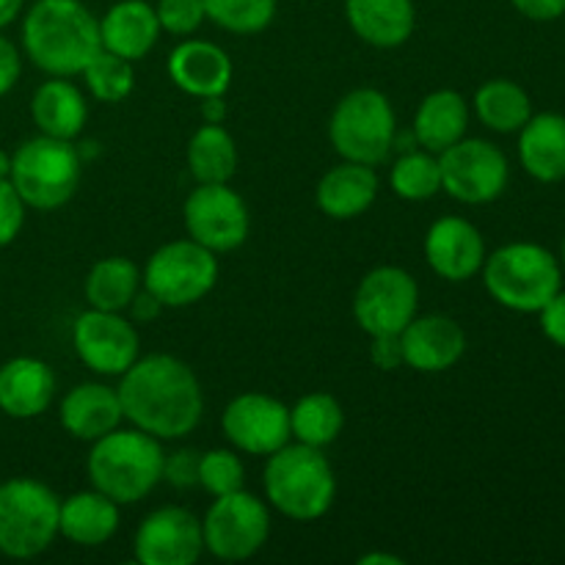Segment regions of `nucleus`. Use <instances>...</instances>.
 Returning <instances> with one entry per match:
<instances>
[{
  "label": "nucleus",
  "mask_w": 565,
  "mask_h": 565,
  "mask_svg": "<svg viewBox=\"0 0 565 565\" xmlns=\"http://www.w3.org/2000/svg\"><path fill=\"white\" fill-rule=\"evenodd\" d=\"M392 191L406 202H428L441 191L439 158L434 152H408L392 166Z\"/></svg>",
  "instance_id": "nucleus-33"
},
{
  "label": "nucleus",
  "mask_w": 565,
  "mask_h": 565,
  "mask_svg": "<svg viewBox=\"0 0 565 565\" xmlns=\"http://www.w3.org/2000/svg\"><path fill=\"white\" fill-rule=\"evenodd\" d=\"M419 307V287L408 270L381 265L370 270L353 296V318L370 337L401 334Z\"/></svg>",
  "instance_id": "nucleus-13"
},
{
  "label": "nucleus",
  "mask_w": 565,
  "mask_h": 565,
  "mask_svg": "<svg viewBox=\"0 0 565 565\" xmlns=\"http://www.w3.org/2000/svg\"><path fill=\"white\" fill-rule=\"evenodd\" d=\"M11 174V154L0 149V180H9Z\"/></svg>",
  "instance_id": "nucleus-48"
},
{
  "label": "nucleus",
  "mask_w": 565,
  "mask_h": 565,
  "mask_svg": "<svg viewBox=\"0 0 565 565\" xmlns=\"http://www.w3.org/2000/svg\"><path fill=\"white\" fill-rule=\"evenodd\" d=\"M188 169L196 182H230L237 171L235 138L224 125L204 121L188 141Z\"/></svg>",
  "instance_id": "nucleus-31"
},
{
  "label": "nucleus",
  "mask_w": 565,
  "mask_h": 565,
  "mask_svg": "<svg viewBox=\"0 0 565 565\" xmlns=\"http://www.w3.org/2000/svg\"><path fill=\"white\" fill-rule=\"evenodd\" d=\"M20 72H22L20 53H17V47L9 42V39L0 36V97H6V94L17 86Z\"/></svg>",
  "instance_id": "nucleus-42"
},
{
  "label": "nucleus",
  "mask_w": 565,
  "mask_h": 565,
  "mask_svg": "<svg viewBox=\"0 0 565 565\" xmlns=\"http://www.w3.org/2000/svg\"><path fill=\"white\" fill-rule=\"evenodd\" d=\"M81 152L64 138H28L11 154V185L17 188L25 207L58 210L75 196L81 185Z\"/></svg>",
  "instance_id": "nucleus-6"
},
{
  "label": "nucleus",
  "mask_w": 565,
  "mask_h": 565,
  "mask_svg": "<svg viewBox=\"0 0 565 565\" xmlns=\"http://www.w3.org/2000/svg\"><path fill=\"white\" fill-rule=\"evenodd\" d=\"M77 359L97 375H121L138 359L136 326L121 312L88 309L72 326Z\"/></svg>",
  "instance_id": "nucleus-15"
},
{
  "label": "nucleus",
  "mask_w": 565,
  "mask_h": 565,
  "mask_svg": "<svg viewBox=\"0 0 565 565\" xmlns=\"http://www.w3.org/2000/svg\"><path fill=\"white\" fill-rule=\"evenodd\" d=\"M519 136V160L539 182L565 180V116H530Z\"/></svg>",
  "instance_id": "nucleus-27"
},
{
  "label": "nucleus",
  "mask_w": 565,
  "mask_h": 565,
  "mask_svg": "<svg viewBox=\"0 0 565 565\" xmlns=\"http://www.w3.org/2000/svg\"><path fill=\"white\" fill-rule=\"evenodd\" d=\"M22 224H25V202L11 180H0V248L17 241Z\"/></svg>",
  "instance_id": "nucleus-38"
},
{
  "label": "nucleus",
  "mask_w": 565,
  "mask_h": 565,
  "mask_svg": "<svg viewBox=\"0 0 565 565\" xmlns=\"http://www.w3.org/2000/svg\"><path fill=\"white\" fill-rule=\"evenodd\" d=\"M158 11L147 0H119L99 20V44L108 53L138 61L158 44Z\"/></svg>",
  "instance_id": "nucleus-23"
},
{
  "label": "nucleus",
  "mask_w": 565,
  "mask_h": 565,
  "mask_svg": "<svg viewBox=\"0 0 565 565\" xmlns=\"http://www.w3.org/2000/svg\"><path fill=\"white\" fill-rule=\"evenodd\" d=\"M204 14L224 31L252 36L274 22L276 0H202Z\"/></svg>",
  "instance_id": "nucleus-35"
},
{
  "label": "nucleus",
  "mask_w": 565,
  "mask_h": 565,
  "mask_svg": "<svg viewBox=\"0 0 565 565\" xmlns=\"http://www.w3.org/2000/svg\"><path fill=\"white\" fill-rule=\"evenodd\" d=\"M348 25L373 47H401L412 39L417 11L412 0H345Z\"/></svg>",
  "instance_id": "nucleus-24"
},
{
  "label": "nucleus",
  "mask_w": 565,
  "mask_h": 565,
  "mask_svg": "<svg viewBox=\"0 0 565 565\" xmlns=\"http://www.w3.org/2000/svg\"><path fill=\"white\" fill-rule=\"evenodd\" d=\"M141 287V274L127 257H105L88 270L86 301L103 312H125Z\"/></svg>",
  "instance_id": "nucleus-32"
},
{
  "label": "nucleus",
  "mask_w": 565,
  "mask_h": 565,
  "mask_svg": "<svg viewBox=\"0 0 565 565\" xmlns=\"http://www.w3.org/2000/svg\"><path fill=\"white\" fill-rule=\"evenodd\" d=\"M475 114L489 130L516 132L533 116L527 92L508 77H494L475 92Z\"/></svg>",
  "instance_id": "nucleus-29"
},
{
  "label": "nucleus",
  "mask_w": 565,
  "mask_h": 565,
  "mask_svg": "<svg viewBox=\"0 0 565 565\" xmlns=\"http://www.w3.org/2000/svg\"><path fill=\"white\" fill-rule=\"evenodd\" d=\"M119 530V502L103 491H77L61 502L58 535L77 546H103Z\"/></svg>",
  "instance_id": "nucleus-25"
},
{
  "label": "nucleus",
  "mask_w": 565,
  "mask_h": 565,
  "mask_svg": "<svg viewBox=\"0 0 565 565\" xmlns=\"http://www.w3.org/2000/svg\"><path fill=\"white\" fill-rule=\"evenodd\" d=\"M127 309H130V318L136 320V323H149V320H154L163 312V303L143 287V290L136 292V298H132Z\"/></svg>",
  "instance_id": "nucleus-44"
},
{
  "label": "nucleus",
  "mask_w": 565,
  "mask_h": 565,
  "mask_svg": "<svg viewBox=\"0 0 565 565\" xmlns=\"http://www.w3.org/2000/svg\"><path fill=\"white\" fill-rule=\"evenodd\" d=\"M541 329L546 340L555 342L557 348H565V292L561 290L544 309H541Z\"/></svg>",
  "instance_id": "nucleus-41"
},
{
  "label": "nucleus",
  "mask_w": 565,
  "mask_h": 565,
  "mask_svg": "<svg viewBox=\"0 0 565 565\" xmlns=\"http://www.w3.org/2000/svg\"><path fill=\"white\" fill-rule=\"evenodd\" d=\"M441 191L463 204H489L508 188V158L483 138H461L439 154Z\"/></svg>",
  "instance_id": "nucleus-12"
},
{
  "label": "nucleus",
  "mask_w": 565,
  "mask_h": 565,
  "mask_svg": "<svg viewBox=\"0 0 565 565\" xmlns=\"http://www.w3.org/2000/svg\"><path fill=\"white\" fill-rule=\"evenodd\" d=\"M61 500L50 486L33 478L0 483V555L31 561L58 539Z\"/></svg>",
  "instance_id": "nucleus-7"
},
{
  "label": "nucleus",
  "mask_w": 565,
  "mask_h": 565,
  "mask_svg": "<svg viewBox=\"0 0 565 565\" xmlns=\"http://www.w3.org/2000/svg\"><path fill=\"white\" fill-rule=\"evenodd\" d=\"M563 265H565V241H563Z\"/></svg>",
  "instance_id": "nucleus-49"
},
{
  "label": "nucleus",
  "mask_w": 565,
  "mask_h": 565,
  "mask_svg": "<svg viewBox=\"0 0 565 565\" xmlns=\"http://www.w3.org/2000/svg\"><path fill=\"white\" fill-rule=\"evenodd\" d=\"M469 127L467 99L452 88H439L430 92L419 103L417 116H414V138L419 147L428 152L441 154L447 147L461 141Z\"/></svg>",
  "instance_id": "nucleus-28"
},
{
  "label": "nucleus",
  "mask_w": 565,
  "mask_h": 565,
  "mask_svg": "<svg viewBox=\"0 0 565 565\" xmlns=\"http://www.w3.org/2000/svg\"><path fill=\"white\" fill-rule=\"evenodd\" d=\"M202 119L207 121V125H224V119H226L224 97L202 99Z\"/></svg>",
  "instance_id": "nucleus-45"
},
{
  "label": "nucleus",
  "mask_w": 565,
  "mask_h": 565,
  "mask_svg": "<svg viewBox=\"0 0 565 565\" xmlns=\"http://www.w3.org/2000/svg\"><path fill=\"white\" fill-rule=\"evenodd\" d=\"M221 428L230 445L248 456H270L292 439L290 408L263 392H243L226 403Z\"/></svg>",
  "instance_id": "nucleus-14"
},
{
  "label": "nucleus",
  "mask_w": 565,
  "mask_h": 565,
  "mask_svg": "<svg viewBox=\"0 0 565 565\" xmlns=\"http://www.w3.org/2000/svg\"><path fill=\"white\" fill-rule=\"evenodd\" d=\"M489 296L513 312H541L561 292L563 270L555 254L539 243H508L483 263Z\"/></svg>",
  "instance_id": "nucleus-5"
},
{
  "label": "nucleus",
  "mask_w": 565,
  "mask_h": 565,
  "mask_svg": "<svg viewBox=\"0 0 565 565\" xmlns=\"http://www.w3.org/2000/svg\"><path fill=\"white\" fill-rule=\"evenodd\" d=\"M163 447L143 430H110L88 452V480L119 505L141 502L163 480Z\"/></svg>",
  "instance_id": "nucleus-3"
},
{
  "label": "nucleus",
  "mask_w": 565,
  "mask_h": 565,
  "mask_svg": "<svg viewBox=\"0 0 565 565\" xmlns=\"http://www.w3.org/2000/svg\"><path fill=\"white\" fill-rule=\"evenodd\" d=\"M370 359L379 370H397L406 364L403 359V345H401V334H381L373 337V345H370Z\"/></svg>",
  "instance_id": "nucleus-40"
},
{
  "label": "nucleus",
  "mask_w": 565,
  "mask_h": 565,
  "mask_svg": "<svg viewBox=\"0 0 565 565\" xmlns=\"http://www.w3.org/2000/svg\"><path fill=\"white\" fill-rule=\"evenodd\" d=\"M61 425L72 439L97 441L125 419L119 392L105 384H77L61 401Z\"/></svg>",
  "instance_id": "nucleus-21"
},
{
  "label": "nucleus",
  "mask_w": 565,
  "mask_h": 565,
  "mask_svg": "<svg viewBox=\"0 0 565 565\" xmlns=\"http://www.w3.org/2000/svg\"><path fill=\"white\" fill-rule=\"evenodd\" d=\"M28 58L53 77H72L99 53V20L81 0H36L22 22Z\"/></svg>",
  "instance_id": "nucleus-2"
},
{
  "label": "nucleus",
  "mask_w": 565,
  "mask_h": 565,
  "mask_svg": "<svg viewBox=\"0 0 565 565\" xmlns=\"http://www.w3.org/2000/svg\"><path fill=\"white\" fill-rule=\"evenodd\" d=\"M359 565H403V561L395 555H379V552H375V555L359 557Z\"/></svg>",
  "instance_id": "nucleus-47"
},
{
  "label": "nucleus",
  "mask_w": 565,
  "mask_h": 565,
  "mask_svg": "<svg viewBox=\"0 0 565 565\" xmlns=\"http://www.w3.org/2000/svg\"><path fill=\"white\" fill-rule=\"evenodd\" d=\"M55 375L42 359L17 356L0 367V412L11 419H33L50 408Z\"/></svg>",
  "instance_id": "nucleus-20"
},
{
  "label": "nucleus",
  "mask_w": 565,
  "mask_h": 565,
  "mask_svg": "<svg viewBox=\"0 0 565 565\" xmlns=\"http://www.w3.org/2000/svg\"><path fill=\"white\" fill-rule=\"evenodd\" d=\"M132 552L141 565H193L204 552L202 522L185 508H158L138 527Z\"/></svg>",
  "instance_id": "nucleus-16"
},
{
  "label": "nucleus",
  "mask_w": 565,
  "mask_h": 565,
  "mask_svg": "<svg viewBox=\"0 0 565 565\" xmlns=\"http://www.w3.org/2000/svg\"><path fill=\"white\" fill-rule=\"evenodd\" d=\"M401 345L408 367L419 373H445L467 351V334L447 315H425L401 331Z\"/></svg>",
  "instance_id": "nucleus-18"
},
{
  "label": "nucleus",
  "mask_w": 565,
  "mask_h": 565,
  "mask_svg": "<svg viewBox=\"0 0 565 565\" xmlns=\"http://www.w3.org/2000/svg\"><path fill=\"white\" fill-rule=\"evenodd\" d=\"M199 486L210 497H224L243 489V463L232 450L202 452L199 461Z\"/></svg>",
  "instance_id": "nucleus-36"
},
{
  "label": "nucleus",
  "mask_w": 565,
  "mask_h": 565,
  "mask_svg": "<svg viewBox=\"0 0 565 565\" xmlns=\"http://www.w3.org/2000/svg\"><path fill=\"white\" fill-rule=\"evenodd\" d=\"M199 461L202 452L196 450H177L163 458V480L174 489H193L199 486Z\"/></svg>",
  "instance_id": "nucleus-39"
},
{
  "label": "nucleus",
  "mask_w": 565,
  "mask_h": 565,
  "mask_svg": "<svg viewBox=\"0 0 565 565\" xmlns=\"http://www.w3.org/2000/svg\"><path fill=\"white\" fill-rule=\"evenodd\" d=\"M169 75L174 86L191 97H224L232 83V61L218 44L188 39L171 53Z\"/></svg>",
  "instance_id": "nucleus-19"
},
{
  "label": "nucleus",
  "mask_w": 565,
  "mask_h": 565,
  "mask_svg": "<svg viewBox=\"0 0 565 565\" xmlns=\"http://www.w3.org/2000/svg\"><path fill=\"white\" fill-rule=\"evenodd\" d=\"M342 428H345V412H342L340 401L329 392L303 395L290 408L292 439L301 441V445L323 450V447L334 445L340 439Z\"/></svg>",
  "instance_id": "nucleus-30"
},
{
  "label": "nucleus",
  "mask_w": 565,
  "mask_h": 565,
  "mask_svg": "<svg viewBox=\"0 0 565 565\" xmlns=\"http://www.w3.org/2000/svg\"><path fill=\"white\" fill-rule=\"evenodd\" d=\"M154 11H158L160 31H169L174 36H191L207 20L202 0H160Z\"/></svg>",
  "instance_id": "nucleus-37"
},
{
  "label": "nucleus",
  "mask_w": 565,
  "mask_h": 565,
  "mask_svg": "<svg viewBox=\"0 0 565 565\" xmlns=\"http://www.w3.org/2000/svg\"><path fill=\"white\" fill-rule=\"evenodd\" d=\"M425 259L430 270L447 281H467L480 274L486 263L483 235L475 224L458 215L434 221L425 235Z\"/></svg>",
  "instance_id": "nucleus-17"
},
{
  "label": "nucleus",
  "mask_w": 565,
  "mask_h": 565,
  "mask_svg": "<svg viewBox=\"0 0 565 565\" xmlns=\"http://www.w3.org/2000/svg\"><path fill=\"white\" fill-rule=\"evenodd\" d=\"M265 497L281 516L292 522H315L334 505L337 478L318 447L287 441L270 452L265 463Z\"/></svg>",
  "instance_id": "nucleus-4"
},
{
  "label": "nucleus",
  "mask_w": 565,
  "mask_h": 565,
  "mask_svg": "<svg viewBox=\"0 0 565 565\" xmlns=\"http://www.w3.org/2000/svg\"><path fill=\"white\" fill-rule=\"evenodd\" d=\"M270 535V513L265 502L248 491L237 489L232 494L215 497L202 519L204 550L226 563L248 561L265 546Z\"/></svg>",
  "instance_id": "nucleus-10"
},
{
  "label": "nucleus",
  "mask_w": 565,
  "mask_h": 565,
  "mask_svg": "<svg viewBox=\"0 0 565 565\" xmlns=\"http://www.w3.org/2000/svg\"><path fill=\"white\" fill-rule=\"evenodd\" d=\"M116 392L125 419L154 439H182L193 434L204 414L199 379L185 362L169 353L136 359L121 373Z\"/></svg>",
  "instance_id": "nucleus-1"
},
{
  "label": "nucleus",
  "mask_w": 565,
  "mask_h": 565,
  "mask_svg": "<svg viewBox=\"0 0 565 565\" xmlns=\"http://www.w3.org/2000/svg\"><path fill=\"white\" fill-rule=\"evenodd\" d=\"M141 281L163 307H191L218 281V259L191 237L171 241L149 257Z\"/></svg>",
  "instance_id": "nucleus-9"
},
{
  "label": "nucleus",
  "mask_w": 565,
  "mask_h": 565,
  "mask_svg": "<svg viewBox=\"0 0 565 565\" xmlns=\"http://www.w3.org/2000/svg\"><path fill=\"white\" fill-rule=\"evenodd\" d=\"M185 230L191 241L210 248L213 254L235 252L243 246L252 230L248 207L230 182H199L182 207Z\"/></svg>",
  "instance_id": "nucleus-11"
},
{
  "label": "nucleus",
  "mask_w": 565,
  "mask_h": 565,
  "mask_svg": "<svg viewBox=\"0 0 565 565\" xmlns=\"http://www.w3.org/2000/svg\"><path fill=\"white\" fill-rule=\"evenodd\" d=\"M375 196H379V174H375V169L373 166L353 163V160H345V163L326 171L320 177L318 188H315V202H318L320 213L337 221H348L367 213Z\"/></svg>",
  "instance_id": "nucleus-22"
},
{
  "label": "nucleus",
  "mask_w": 565,
  "mask_h": 565,
  "mask_svg": "<svg viewBox=\"0 0 565 565\" xmlns=\"http://www.w3.org/2000/svg\"><path fill=\"white\" fill-rule=\"evenodd\" d=\"M511 3L519 14L535 22H550L565 14V0H511Z\"/></svg>",
  "instance_id": "nucleus-43"
},
{
  "label": "nucleus",
  "mask_w": 565,
  "mask_h": 565,
  "mask_svg": "<svg viewBox=\"0 0 565 565\" xmlns=\"http://www.w3.org/2000/svg\"><path fill=\"white\" fill-rule=\"evenodd\" d=\"M83 81H86L88 92L99 103H121L125 97H130L132 86H136V72H132V61L121 58V55L108 53V50L99 47V53L94 55L86 64V70L81 72Z\"/></svg>",
  "instance_id": "nucleus-34"
},
{
  "label": "nucleus",
  "mask_w": 565,
  "mask_h": 565,
  "mask_svg": "<svg viewBox=\"0 0 565 565\" xmlns=\"http://www.w3.org/2000/svg\"><path fill=\"white\" fill-rule=\"evenodd\" d=\"M337 154L353 163L379 166L395 147V110L379 88H356L337 103L329 121Z\"/></svg>",
  "instance_id": "nucleus-8"
},
{
  "label": "nucleus",
  "mask_w": 565,
  "mask_h": 565,
  "mask_svg": "<svg viewBox=\"0 0 565 565\" xmlns=\"http://www.w3.org/2000/svg\"><path fill=\"white\" fill-rule=\"evenodd\" d=\"M22 3L25 0H0V28L11 25L17 20V14L22 11Z\"/></svg>",
  "instance_id": "nucleus-46"
},
{
  "label": "nucleus",
  "mask_w": 565,
  "mask_h": 565,
  "mask_svg": "<svg viewBox=\"0 0 565 565\" xmlns=\"http://www.w3.org/2000/svg\"><path fill=\"white\" fill-rule=\"evenodd\" d=\"M31 116L42 136L72 141L81 136L83 125H86V97L66 77H53L33 92Z\"/></svg>",
  "instance_id": "nucleus-26"
}]
</instances>
